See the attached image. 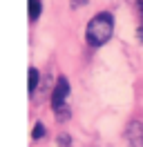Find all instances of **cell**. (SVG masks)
Returning <instances> with one entry per match:
<instances>
[{"mask_svg": "<svg viewBox=\"0 0 143 147\" xmlns=\"http://www.w3.org/2000/svg\"><path fill=\"white\" fill-rule=\"evenodd\" d=\"M27 7H29V22H36L43 13V0H27Z\"/></svg>", "mask_w": 143, "mask_h": 147, "instance_id": "obj_4", "label": "cell"}, {"mask_svg": "<svg viewBox=\"0 0 143 147\" xmlns=\"http://www.w3.org/2000/svg\"><path fill=\"white\" fill-rule=\"evenodd\" d=\"M45 134H47V131H45V125L43 123H36L34 129H31V138H34V140H40V138H45Z\"/></svg>", "mask_w": 143, "mask_h": 147, "instance_id": "obj_7", "label": "cell"}, {"mask_svg": "<svg viewBox=\"0 0 143 147\" xmlns=\"http://www.w3.org/2000/svg\"><path fill=\"white\" fill-rule=\"evenodd\" d=\"M69 80L61 76L56 80V87L52 92V109H54V116L58 120H67L69 118V107H67V98H69Z\"/></svg>", "mask_w": 143, "mask_h": 147, "instance_id": "obj_2", "label": "cell"}, {"mask_svg": "<svg viewBox=\"0 0 143 147\" xmlns=\"http://www.w3.org/2000/svg\"><path fill=\"white\" fill-rule=\"evenodd\" d=\"M112 34H114V16L107 11H101L87 22L85 40L89 47H103L112 38Z\"/></svg>", "mask_w": 143, "mask_h": 147, "instance_id": "obj_1", "label": "cell"}, {"mask_svg": "<svg viewBox=\"0 0 143 147\" xmlns=\"http://www.w3.org/2000/svg\"><path fill=\"white\" fill-rule=\"evenodd\" d=\"M38 80H40V71H38L36 67H29V96H34V94H36Z\"/></svg>", "mask_w": 143, "mask_h": 147, "instance_id": "obj_5", "label": "cell"}, {"mask_svg": "<svg viewBox=\"0 0 143 147\" xmlns=\"http://www.w3.org/2000/svg\"><path fill=\"white\" fill-rule=\"evenodd\" d=\"M136 9H139V16H141V22H139V29H136V38H139V42H143V0H136Z\"/></svg>", "mask_w": 143, "mask_h": 147, "instance_id": "obj_6", "label": "cell"}, {"mask_svg": "<svg viewBox=\"0 0 143 147\" xmlns=\"http://www.w3.org/2000/svg\"><path fill=\"white\" fill-rule=\"evenodd\" d=\"M69 5H72V9H74V7H85L87 0H69Z\"/></svg>", "mask_w": 143, "mask_h": 147, "instance_id": "obj_9", "label": "cell"}, {"mask_svg": "<svg viewBox=\"0 0 143 147\" xmlns=\"http://www.w3.org/2000/svg\"><path fill=\"white\" fill-rule=\"evenodd\" d=\"M58 143H61V147H67L69 145V136H67V134H61V136H58Z\"/></svg>", "mask_w": 143, "mask_h": 147, "instance_id": "obj_8", "label": "cell"}, {"mask_svg": "<svg viewBox=\"0 0 143 147\" xmlns=\"http://www.w3.org/2000/svg\"><path fill=\"white\" fill-rule=\"evenodd\" d=\"M125 138L132 147H143V123L141 120H132L127 129H125Z\"/></svg>", "mask_w": 143, "mask_h": 147, "instance_id": "obj_3", "label": "cell"}]
</instances>
